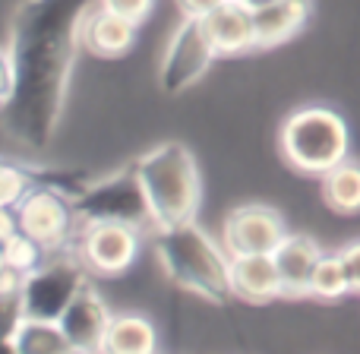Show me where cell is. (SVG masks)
I'll list each match as a JSON object with an SVG mask.
<instances>
[{"instance_id": "19", "label": "cell", "mask_w": 360, "mask_h": 354, "mask_svg": "<svg viewBox=\"0 0 360 354\" xmlns=\"http://www.w3.org/2000/svg\"><path fill=\"white\" fill-rule=\"evenodd\" d=\"M32 187L35 184H32L29 168L13 162V158H6L4 168H0V206H4V209H16V206L29 196Z\"/></svg>"}, {"instance_id": "21", "label": "cell", "mask_w": 360, "mask_h": 354, "mask_svg": "<svg viewBox=\"0 0 360 354\" xmlns=\"http://www.w3.org/2000/svg\"><path fill=\"white\" fill-rule=\"evenodd\" d=\"M16 82H19L16 38H13V32H10V35H6V44H4V108L13 105V95H16Z\"/></svg>"}, {"instance_id": "2", "label": "cell", "mask_w": 360, "mask_h": 354, "mask_svg": "<svg viewBox=\"0 0 360 354\" xmlns=\"http://www.w3.org/2000/svg\"><path fill=\"white\" fill-rule=\"evenodd\" d=\"M155 260L177 288L205 301L231 298V250L205 225L184 222L155 231Z\"/></svg>"}, {"instance_id": "16", "label": "cell", "mask_w": 360, "mask_h": 354, "mask_svg": "<svg viewBox=\"0 0 360 354\" xmlns=\"http://www.w3.org/2000/svg\"><path fill=\"white\" fill-rule=\"evenodd\" d=\"M6 348L32 351V354H63L73 351L70 339L63 336L60 323L48 317H22L16 326L6 329Z\"/></svg>"}, {"instance_id": "9", "label": "cell", "mask_w": 360, "mask_h": 354, "mask_svg": "<svg viewBox=\"0 0 360 354\" xmlns=\"http://www.w3.org/2000/svg\"><path fill=\"white\" fill-rule=\"evenodd\" d=\"M111 320H114V310L108 307L105 294L86 282V285L70 298V304L63 307L57 323H60L63 336L70 339V348L92 354V351H105V339H108V329H111Z\"/></svg>"}, {"instance_id": "23", "label": "cell", "mask_w": 360, "mask_h": 354, "mask_svg": "<svg viewBox=\"0 0 360 354\" xmlns=\"http://www.w3.org/2000/svg\"><path fill=\"white\" fill-rule=\"evenodd\" d=\"M342 253V263L348 269V279H351V291L360 294V241H348L338 247Z\"/></svg>"}, {"instance_id": "1", "label": "cell", "mask_w": 360, "mask_h": 354, "mask_svg": "<svg viewBox=\"0 0 360 354\" xmlns=\"http://www.w3.org/2000/svg\"><path fill=\"white\" fill-rule=\"evenodd\" d=\"M136 180L143 187L146 206L152 215V228H174L184 222H196L202 215V168L196 152L180 139H162L139 152L133 162Z\"/></svg>"}, {"instance_id": "15", "label": "cell", "mask_w": 360, "mask_h": 354, "mask_svg": "<svg viewBox=\"0 0 360 354\" xmlns=\"http://www.w3.org/2000/svg\"><path fill=\"white\" fill-rule=\"evenodd\" d=\"M319 199L335 215H360V158L348 156L319 177Z\"/></svg>"}, {"instance_id": "3", "label": "cell", "mask_w": 360, "mask_h": 354, "mask_svg": "<svg viewBox=\"0 0 360 354\" xmlns=\"http://www.w3.org/2000/svg\"><path fill=\"white\" fill-rule=\"evenodd\" d=\"M278 158L304 177H323L351 156V124L338 108L304 101L291 108L278 124Z\"/></svg>"}, {"instance_id": "10", "label": "cell", "mask_w": 360, "mask_h": 354, "mask_svg": "<svg viewBox=\"0 0 360 354\" xmlns=\"http://www.w3.org/2000/svg\"><path fill=\"white\" fill-rule=\"evenodd\" d=\"M231 298L247 307L285 301V282L275 253H231Z\"/></svg>"}, {"instance_id": "12", "label": "cell", "mask_w": 360, "mask_h": 354, "mask_svg": "<svg viewBox=\"0 0 360 354\" xmlns=\"http://www.w3.org/2000/svg\"><path fill=\"white\" fill-rule=\"evenodd\" d=\"M326 247L307 231H288L285 241L275 247L281 282H285V301H307L310 298V282L323 260Z\"/></svg>"}, {"instance_id": "17", "label": "cell", "mask_w": 360, "mask_h": 354, "mask_svg": "<svg viewBox=\"0 0 360 354\" xmlns=\"http://www.w3.org/2000/svg\"><path fill=\"white\" fill-rule=\"evenodd\" d=\"M351 291V279L348 269L342 263V253L338 250H326L323 260H319L316 272H313L310 282V298L307 301H319V304H338L342 298H348Z\"/></svg>"}, {"instance_id": "4", "label": "cell", "mask_w": 360, "mask_h": 354, "mask_svg": "<svg viewBox=\"0 0 360 354\" xmlns=\"http://www.w3.org/2000/svg\"><path fill=\"white\" fill-rule=\"evenodd\" d=\"M215 61H221L205 32L202 19H177V25L165 38L158 57V89L165 95H186L212 73Z\"/></svg>"}, {"instance_id": "6", "label": "cell", "mask_w": 360, "mask_h": 354, "mask_svg": "<svg viewBox=\"0 0 360 354\" xmlns=\"http://www.w3.org/2000/svg\"><path fill=\"white\" fill-rule=\"evenodd\" d=\"M76 203H70L60 190L51 187H32L29 196L16 206L19 231L38 241L48 253H63L76 241Z\"/></svg>"}, {"instance_id": "13", "label": "cell", "mask_w": 360, "mask_h": 354, "mask_svg": "<svg viewBox=\"0 0 360 354\" xmlns=\"http://www.w3.org/2000/svg\"><path fill=\"white\" fill-rule=\"evenodd\" d=\"M253 19L259 51L285 48L307 32L313 19V0H275V4L253 10Z\"/></svg>"}, {"instance_id": "5", "label": "cell", "mask_w": 360, "mask_h": 354, "mask_svg": "<svg viewBox=\"0 0 360 354\" xmlns=\"http://www.w3.org/2000/svg\"><path fill=\"white\" fill-rule=\"evenodd\" d=\"M143 234L146 228L120 218H89L82 222L79 234L73 241L76 260L82 263L89 275L98 279H120L136 266L143 253Z\"/></svg>"}, {"instance_id": "22", "label": "cell", "mask_w": 360, "mask_h": 354, "mask_svg": "<svg viewBox=\"0 0 360 354\" xmlns=\"http://www.w3.org/2000/svg\"><path fill=\"white\" fill-rule=\"evenodd\" d=\"M180 19H205L209 13H215L224 0H171Z\"/></svg>"}, {"instance_id": "20", "label": "cell", "mask_w": 360, "mask_h": 354, "mask_svg": "<svg viewBox=\"0 0 360 354\" xmlns=\"http://www.w3.org/2000/svg\"><path fill=\"white\" fill-rule=\"evenodd\" d=\"M101 6H108V10L120 13V16L133 19V23L146 25L152 16H155L158 10V0H98Z\"/></svg>"}, {"instance_id": "11", "label": "cell", "mask_w": 360, "mask_h": 354, "mask_svg": "<svg viewBox=\"0 0 360 354\" xmlns=\"http://www.w3.org/2000/svg\"><path fill=\"white\" fill-rule=\"evenodd\" d=\"M202 25L221 61H234V57H247L259 51L253 6H247L243 0H224L215 13L202 19Z\"/></svg>"}, {"instance_id": "7", "label": "cell", "mask_w": 360, "mask_h": 354, "mask_svg": "<svg viewBox=\"0 0 360 354\" xmlns=\"http://www.w3.org/2000/svg\"><path fill=\"white\" fill-rule=\"evenodd\" d=\"M285 234V212L262 199L234 206L221 218V241L231 253H275Z\"/></svg>"}, {"instance_id": "24", "label": "cell", "mask_w": 360, "mask_h": 354, "mask_svg": "<svg viewBox=\"0 0 360 354\" xmlns=\"http://www.w3.org/2000/svg\"><path fill=\"white\" fill-rule=\"evenodd\" d=\"M247 6H253V10H259V6H269V4H275V0H243Z\"/></svg>"}, {"instance_id": "8", "label": "cell", "mask_w": 360, "mask_h": 354, "mask_svg": "<svg viewBox=\"0 0 360 354\" xmlns=\"http://www.w3.org/2000/svg\"><path fill=\"white\" fill-rule=\"evenodd\" d=\"M139 29H143L139 23L108 10V6H101L98 0H95V4L76 19V44L92 57L117 61V57H127L136 48Z\"/></svg>"}, {"instance_id": "18", "label": "cell", "mask_w": 360, "mask_h": 354, "mask_svg": "<svg viewBox=\"0 0 360 354\" xmlns=\"http://www.w3.org/2000/svg\"><path fill=\"white\" fill-rule=\"evenodd\" d=\"M48 250L38 241H32L25 231H13V234H4V269H16L29 279L35 269L44 266L48 260Z\"/></svg>"}, {"instance_id": "14", "label": "cell", "mask_w": 360, "mask_h": 354, "mask_svg": "<svg viewBox=\"0 0 360 354\" xmlns=\"http://www.w3.org/2000/svg\"><path fill=\"white\" fill-rule=\"evenodd\" d=\"M162 345L155 317L146 310H117L105 339L108 354H152Z\"/></svg>"}]
</instances>
